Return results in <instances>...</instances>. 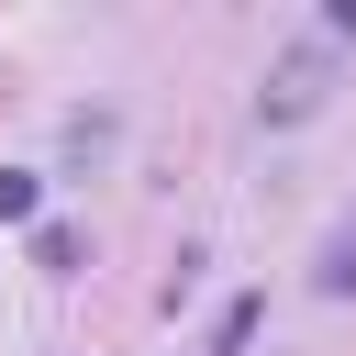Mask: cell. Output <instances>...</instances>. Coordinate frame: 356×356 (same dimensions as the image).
Wrapping results in <instances>:
<instances>
[{"mask_svg": "<svg viewBox=\"0 0 356 356\" xmlns=\"http://www.w3.org/2000/svg\"><path fill=\"white\" fill-rule=\"evenodd\" d=\"M323 78H334V56H323V44H289L278 78H267V122H300V111L323 100Z\"/></svg>", "mask_w": 356, "mask_h": 356, "instance_id": "1", "label": "cell"}, {"mask_svg": "<svg viewBox=\"0 0 356 356\" xmlns=\"http://www.w3.org/2000/svg\"><path fill=\"white\" fill-rule=\"evenodd\" d=\"M33 267H44V278H78V267H89V234H78V222H33Z\"/></svg>", "mask_w": 356, "mask_h": 356, "instance_id": "2", "label": "cell"}, {"mask_svg": "<svg viewBox=\"0 0 356 356\" xmlns=\"http://www.w3.org/2000/svg\"><path fill=\"white\" fill-rule=\"evenodd\" d=\"M44 211V178L33 167H0V222H33Z\"/></svg>", "mask_w": 356, "mask_h": 356, "instance_id": "3", "label": "cell"}, {"mask_svg": "<svg viewBox=\"0 0 356 356\" xmlns=\"http://www.w3.org/2000/svg\"><path fill=\"white\" fill-rule=\"evenodd\" d=\"M256 312H267L256 289H245V300H222V323H211V356H245V334H256Z\"/></svg>", "mask_w": 356, "mask_h": 356, "instance_id": "4", "label": "cell"}, {"mask_svg": "<svg viewBox=\"0 0 356 356\" xmlns=\"http://www.w3.org/2000/svg\"><path fill=\"white\" fill-rule=\"evenodd\" d=\"M323 289H356V245H334V256H323Z\"/></svg>", "mask_w": 356, "mask_h": 356, "instance_id": "5", "label": "cell"}]
</instances>
